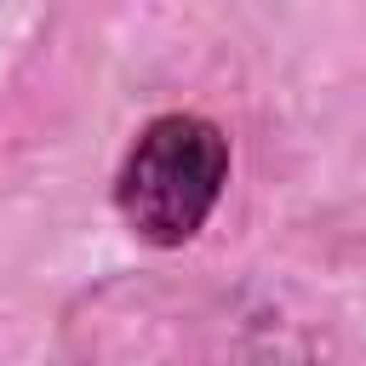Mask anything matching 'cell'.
<instances>
[{"instance_id":"1","label":"cell","mask_w":366,"mask_h":366,"mask_svg":"<svg viewBox=\"0 0 366 366\" xmlns=\"http://www.w3.org/2000/svg\"><path fill=\"white\" fill-rule=\"evenodd\" d=\"M229 166H234V154H229V137L217 120H206L194 109H166V114L143 120L120 154L114 217L126 223V234L137 246L177 252L212 223V212L229 189Z\"/></svg>"}]
</instances>
